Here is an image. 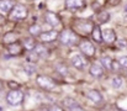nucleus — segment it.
Returning <instances> with one entry per match:
<instances>
[{
	"mask_svg": "<svg viewBox=\"0 0 127 111\" xmlns=\"http://www.w3.org/2000/svg\"><path fill=\"white\" fill-rule=\"evenodd\" d=\"M59 41L64 46H75L79 43V36L70 29L63 30L59 35Z\"/></svg>",
	"mask_w": 127,
	"mask_h": 111,
	"instance_id": "nucleus-1",
	"label": "nucleus"
},
{
	"mask_svg": "<svg viewBox=\"0 0 127 111\" xmlns=\"http://www.w3.org/2000/svg\"><path fill=\"white\" fill-rule=\"evenodd\" d=\"M27 15H29L27 7L21 4H16L9 12V19L12 21H21V20H25L27 17Z\"/></svg>",
	"mask_w": 127,
	"mask_h": 111,
	"instance_id": "nucleus-2",
	"label": "nucleus"
},
{
	"mask_svg": "<svg viewBox=\"0 0 127 111\" xmlns=\"http://www.w3.org/2000/svg\"><path fill=\"white\" fill-rule=\"evenodd\" d=\"M25 94L20 89H10V91L6 94V101L11 106H19L24 103Z\"/></svg>",
	"mask_w": 127,
	"mask_h": 111,
	"instance_id": "nucleus-3",
	"label": "nucleus"
},
{
	"mask_svg": "<svg viewBox=\"0 0 127 111\" xmlns=\"http://www.w3.org/2000/svg\"><path fill=\"white\" fill-rule=\"evenodd\" d=\"M36 83H37V85H38L41 89L47 90V91L53 90V89L57 86L56 80L52 79L51 76H47V75H38V76L36 78Z\"/></svg>",
	"mask_w": 127,
	"mask_h": 111,
	"instance_id": "nucleus-4",
	"label": "nucleus"
},
{
	"mask_svg": "<svg viewBox=\"0 0 127 111\" xmlns=\"http://www.w3.org/2000/svg\"><path fill=\"white\" fill-rule=\"evenodd\" d=\"M78 46L80 48V52L84 56H86V57H94V54H95V46L89 39H82V41H79Z\"/></svg>",
	"mask_w": 127,
	"mask_h": 111,
	"instance_id": "nucleus-5",
	"label": "nucleus"
},
{
	"mask_svg": "<svg viewBox=\"0 0 127 111\" xmlns=\"http://www.w3.org/2000/svg\"><path fill=\"white\" fill-rule=\"evenodd\" d=\"M75 26H77V29L79 30L80 34L88 35V34H91V31H93L95 25L90 20H77Z\"/></svg>",
	"mask_w": 127,
	"mask_h": 111,
	"instance_id": "nucleus-6",
	"label": "nucleus"
},
{
	"mask_svg": "<svg viewBox=\"0 0 127 111\" xmlns=\"http://www.w3.org/2000/svg\"><path fill=\"white\" fill-rule=\"evenodd\" d=\"M70 63L74 68L79 69V71H83L86 66V59L84 58V56H82L80 53H74L72 57H70Z\"/></svg>",
	"mask_w": 127,
	"mask_h": 111,
	"instance_id": "nucleus-7",
	"label": "nucleus"
},
{
	"mask_svg": "<svg viewBox=\"0 0 127 111\" xmlns=\"http://www.w3.org/2000/svg\"><path fill=\"white\" fill-rule=\"evenodd\" d=\"M38 38L41 42H46V43H49V42H54L56 39L59 38V34L56 31V30H49V31H44L41 32L38 35Z\"/></svg>",
	"mask_w": 127,
	"mask_h": 111,
	"instance_id": "nucleus-8",
	"label": "nucleus"
},
{
	"mask_svg": "<svg viewBox=\"0 0 127 111\" xmlns=\"http://www.w3.org/2000/svg\"><path fill=\"white\" fill-rule=\"evenodd\" d=\"M86 5V0H65V7L68 10L78 11L83 10Z\"/></svg>",
	"mask_w": 127,
	"mask_h": 111,
	"instance_id": "nucleus-9",
	"label": "nucleus"
},
{
	"mask_svg": "<svg viewBox=\"0 0 127 111\" xmlns=\"http://www.w3.org/2000/svg\"><path fill=\"white\" fill-rule=\"evenodd\" d=\"M44 20H46V22H47L48 25H51V26H53V27H58V26L62 25V21H61L59 16H58L57 14H54V12H51V11L46 12Z\"/></svg>",
	"mask_w": 127,
	"mask_h": 111,
	"instance_id": "nucleus-10",
	"label": "nucleus"
},
{
	"mask_svg": "<svg viewBox=\"0 0 127 111\" xmlns=\"http://www.w3.org/2000/svg\"><path fill=\"white\" fill-rule=\"evenodd\" d=\"M62 105L67 110H83L80 104L75 99H73V98H64L63 101H62Z\"/></svg>",
	"mask_w": 127,
	"mask_h": 111,
	"instance_id": "nucleus-11",
	"label": "nucleus"
},
{
	"mask_svg": "<svg viewBox=\"0 0 127 111\" xmlns=\"http://www.w3.org/2000/svg\"><path fill=\"white\" fill-rule=\"evenodd\" d=\"M19 34L15 32V31H10V32H6L4 36H2V43L4 44H11L14 42H17L19 41Z\"/></svg>",
	"mask_w": 127,
	"mask_h": 111,
	"instance_id": "nucleus-12",
	"label": "nucleus"
},
{
	"mask_svg": "<svg viewBox=\"0 0 127 111\" xmlns=\"http://www.w3.org/2000/svg\"><path fill=\"white\" fill-rule=\"evenodd\" d=\"M102 38H104V42H106L107 44H111L116 41V34L112 29H105L102 31Z\"/></svg>",
	"mask_w": 127,
	"mask_h": 111,
	"instance_id": "nucleus-13",
	"label": "nucleus"
},
{
	"mask_svg": "<svg viewBox=\"0 0 127 111\" xmlns=\"http://www.w3.org/2000/svg\"><path fill=\"white\" fill-rule=\"evenodd\" d=\"M89 73L91 74L93 76H95V78H100V76L104 75L105 71H104V67L102 66H100L97 63H94V64H91V67L89 69Z\"/></svg>",
	"mask_w": 127,
	"mask_h": 111,
	"instance_id": "nucleus-14",
	"label": "nucleus"
},
{
	"mask_svg": "<svg viewBox=\"0 0 127 111\" xmlns=\"http://www.w3.org/2000/svg\"><path fill=\"white\" fill-rule=\"evenodd\" d=\"M88 98H89L94 104H100V103H102V94H101L99 90H95V89L89 90Z\"/></svg>",
	"mask_w": 127,
	"mask_h": 111,
	"instance_id": "nucleus-15",
	"label": "nucleus"
},
{
	"mask_svg": "<svg viewBox=\"0 0 127 111\" xmlns=\"http://www.w3.org/2000/svg\"><path fill=\"white\" fill-rule=\"evenodd\" d=\"M9 47V53L11 54V56H19L21 52H22V48H24V46L17 41V42H14V43H11V44H9L7 46Z\"/></svg>",
	"mask_w": 127,
	"mask_h": 111,
	"instance_id": "nucleus-16",
	"label": "nucleus"
},
{
	"mask_svg": "<svg viewBox=\"0 0 127 111\" xmlns=\"http://www.w3.org/2000/svg\"><path fill=\"white\" fill-rule=\"evenodd\" d=\"M14 1L11 0H0V12L1 14H9L11 9L14 7Z\"/></svg>",
	"mask_w": 127,
	"mask_h": 111,
	"instance_id": "nucleus-17",
	"label": "nucleus"
},
{
	"mask_svg": "<svg viewBox=\"0 0 127 111\" xmlns=\"http://www.w3.org/2000/svg\"><path fill=\"white\" fill-rule=\"evenodd\" d=\"M22 46H24V48L27 49V51H33V49L36 48L37 43H36V41H35L33 37L30 36V37H26V38L22 39Z\"/></svg>",
	"mask_w": 127,
	"mask_h": 111,
	"instance_id": "nucleus-18",
	"label": "nucleus"
},
{
	"mask_svg": "<svg viewBox=\"0 0 127 111\" xmlns=\"http://www.w3.org/2000/svg\"><path fill=\"white\" fill-rule=\"evenodd\" d=\"M91 37H93V39L95 41V42H97V43H101V42H104V38H102V31H101V29H100V26H94V29H93V31H91Z\"/></svg>",
	"mask_w": 127,
	"mask_h": 111,
	"instance_id": "nucleus-19",
	"label": "nucleus"
},
{
	"mask_svg": "<svg viewBox=\"0 0 127 111\" xmlns=\"http://www.w3.org/2000/svg\"><path fill=\"white\" fill-rule=\"evenodd\" d=\"M96 19H97L99 24H105V22H107L110 20V14L107 11H105V10H101L100 12H97Z\"/></svg>",
	"mask_w": 127,
	"mask_h": 111,
	"instance_id": "nucleus-20",
	"label": "nucleus"
},
{
	"mask_svg": "<svg viewBox=\"0 0 127 111\" xmlns=\"http://www.w3.org/2000/svg\"><path fill=\"white\" fill-rule=\"evenodd\" d=\"M100 64H101L104 68H106V69H111L112 59H111L110 57H107V56H104V57L100 58Z\"/></svg>",
	"mask_w": 127,
	"mask_h": 111,
	"instance_id": "nucleus-21",
	"label": "nucleus"
},
{
	"mask_svg": "<svg viewBox=\"0 0 127 111\" xmlns=\"http://www.w3.org/2000/svg\"><path fill=\"white\" fill-rule=\"evenodd\" d=\"M122 84H124V80H122V78H121V76H114V78H112V80H111V85H112L115 89L121 88V86H122Z\"/></svg>",
	"mask_w": 127,
	"mask_h": 111,
	"instance_id": "nucleus-22",
	"label": "nucleus"
},
{
	"mask_svg": "<svg viewBox=\"0 0 127 111\" xmlns=\"http://www.w3.org/2000/svg\"><path fill=\"white\" fill-rule=\"evenodd\" d=\"M56 71L61 74V75H67V74H68V67H67L65 64H63V63H58V64L56 66Z\"/></svg>",
	"mask_w": 127,
	"mask_h": 111,
	"instance_id": "nucleus-23",
	"label": "nucleus"
},
{
	"mask_svg": "<svg viewBox=\"0 0 127 111\" xmlns=\"http://www.w3.org/2000/svg\"><path fill=\"white\" fill-rule=\"evenodd\" d=\"M29 32L31 34V36H38L42 31H41V27L38 25H32L29 27Z\"/></svg>",
	"mask_w": 127,
	"mask_h": 111,
	"instance_id": "nucleus-24",
	"label": "nucleus"
},
{
	"mask_svg": "<svg viewBox=\"0 0 127 111\" xmlns=\"http://www.w3.org/2000/svg\"><path fill=\"white\" fill-rule=\"evenodd\" d=\"M24 71H25V73L27 74V75H32V74L36 73V68H35V66L32 63L31 64H25Z\"/></svg>",
	"mask_w": 127,
	"mask_h": 111,
	"instance_id": "nucleus-25",
	"label": "nucleus"
},
{
	"mask_svg": "<svg viewBox=\"0 0 127 111\" xmlns=\"http://www.w3.org/2000/svg\"><path fill=\"white\" fill-rule=\"evenodd\" d=\"M40 57H44V56H47V49L43 47V46H36V48L33 49Z\"/></svg>",
	"mask_w": 127,
	"mask_h": 111,
	"instance_id": "nucleus-26",
	"label": "nucleus"
},
{
	"mask_svg": "<svg viewBox=\"0 0 127 111\" xmlns=\"http://www.w3.org/2000/svg\"><path fill=\"white\" fill-rule=\"evenodd\" d=\"M122 66L120 64L119 61H112V66H111V71H119Z\"/></svg>",
	"mask_w": 127,
	"mask_h": 111,
	"instance_id": "nucleus-27",
	"label": "nucleus"
},
{
	"mask_svg": "<svg viewBox=\"0 0 127 111\" xmlns=\"http://www.w3.org/2000/svg\"><path fill=\"white\" fill-rule=\"evenodd\" d=\"M9 89H19V84L16 81H7Z\"/></svg>",
	"mask_w": 127,
	"mask_h": 111,
	"instance_id": "nucleus-28",
	"label": "nucleus"
},
{
	"mask_svg": "<svg viewBox=\"0 0 127 111\" xmlns=\"http://www.w3.org/2000/svg\"><path fill=\"white\" fill-rule=\"evenodd\" d=\"M119 62H120V64H121L122 67L127 68V57H121V58L119 59Z\"/></svg>",
	"mask_w": 127,
	"mask_h": 111,
	"instance_id": "nucleus-29",
	"label": "nucleus"
},
{
	"mask_svg": "<svg viewBox=\"0 0 127 111\" xmlns=\"http://www.w3.org/2000/svg\"><path fill=\"white\" fill-rule=\"evenodd\" d=\"M117 46H119L120 48H125V47H127V41L126 39H120V41L117 42Z\"/></svg>",
	"mask_w": 127,
	"mask_h": 111,
	"instance_id": "nucleus-30",
	"label": "nucleus"
},
{
	"mask_svg": "<svg viewBox=\"0 0 127 111\" xmlns=\"http://www.w3.org/2000/svg\"><path fill=\"white\" fill-rule=\"evenodd\" d=\"M121 2V0H107V4L110 6H117Z\"/></svg>",
	"mask_w": 127,
	"mask_h": 111,
	"instance_id": "nucleus-31",
	"label": "nucleus"
},
{
	"mask_svg": "<svg viewBox=\"0 0 127 111\" xmlns=\"http://www.w3.org/2000/svg\"><path fill=\"white\" fill-rule=\"evenodd\" d=\"M4 24H5V17H4V16H2V14L0 12V26H2Z\"/></svg>",
	"mask_w": 127,
	"mask_h": 111,
	"instance_id": "nucleus-32",
	"label": "nucleus"
},
{
	"mask_svg": "<svg viewBox=\"0 0 127 111\" xmlns=\"http://www.w3.org/2000/svg\"><path fill=\"white\" fill-rule=\"evenodd\" d=\"M1 89H2V81L0 80V90H1Z\"/></svg>",
	"mask_w": 127,
	"mask_h": 111,
	"instance_id": "nucleus-33",
	"label": "nucleus"
},
{
	"mask_svg": "<svg viewBox=\"0 0 127 111\" xmlns=\"http://www.w3.org/2000/svg\"><path fill=\"white\" fill-rule=\"evenodd\" d=\"M125 11H126V12H127V5H126V6H125Z\"/></svg>",
	"mask_w": 127,
	"mask_h": 111,
	"instance_id": "nucleus-34",
	"label": "nucleus"
},
{
	"mask_svg": "<svg viewBox=\"0 0 127 111\" xmlns=\"http://www.w3.org/2000/svg\"><path fill=\"white\" fill-rule=\"evenodd\" d=\"M1 110H2V108H1V106H0V111H1Z\"/></svg>",
	"mask_w": 127,
	"mask_h": 111,
	"instance_id": "nucleus-35",
	"label": "nucleus"
}]
</instances>
